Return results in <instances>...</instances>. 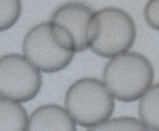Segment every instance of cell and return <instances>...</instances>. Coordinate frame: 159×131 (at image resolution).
Segmentation results:
<instances>
[{"label": "cell", "mask_w": 159, "mask_h": 131, "mask_svg": "<svg viewBox=\"0 0 159 131\" xmlns=\"http://www.w3.org/2000/svg\"><path fill=\"white\" fill-rule=\"evenodd\" d=\"M28 115L25 107L11 99L0 98V131H27Z\"/></svg>", "instance_id": "ba28073f"}, {"label": "cell", "mask_w": 159, "mask_h": 131, "mask_svg": "<svg viewBox=\"0 0 159 131\" xmlns=\"http://www.w3.org/2000/svg\"><path fill=\"white\" fill-rule=\"evenodd\" d=\"M136 36V23L130 14L121 8L105 7L95 11L89 49L99 57L113 58L130 52Z\"/></svg>", "instance_id": "7a4b0ae2"}, {"label": "cell", "mask_w": 159, "mask_h": 131, "mask_svg": "<svg viewBox=\"0 0 159 131\" xmlns=\"http://www.w3.org/2000/svg\"><path fill=\"white\" fill-rule=\"evenodd\" d=\"M139 100L140 121L149 131H159V82L153 84Z\"/></svg>", "instance_id": "9c48e42d"}, {"label": "cell", "mask_w": 159, "mask_h": 131, "mask_svg": "<svg viewBox=\"0 0 159 131\" xmlns=\"http://www.w3.org/2000/svg\"><path fill=\"white\" fill-rule=\"evenodd\" d=\"M144 19L146 25L159 31V0H148L144 7Z\"/></svg>", "instance_id": "7c38bea8"}, {"label": "cell", "mask_w": 159, "mask_h": 131, "mask_svg": "<svg viewBox=\"0 0 159 131\" xmlns=\"http://www.w3.org/2000/svg\"><path fill=\"white\" fill-rule=\"evenodd\" d=\"M23 55L40 72L57 73L63 71L76 55V53L63 49L55 40L52 25L43 22L28 30L22 43Z\"/></svg>", "instance_id": "5b68a950"}, {"label": "cell", "mask_w": 159, "mask_h": 131, "mask_svg": "<svg viewBox=\"0 0 159 131\" xmlns=\"http://www.w3.org/2000/svg\"><path fill=\"white\" fill-rule=\"evenodd\" d=\"M153 81L154 67L150 59L137 52L109 58L103 68V82L114 99L123 103L139 100Z\"/></svg>", "instance_id": "6da1fadb"}, {"label": "cell", "mask_w": 159, "mask_h": 131, "mask_svg": "<svg viewBox=\"0 0 159 131\" xmlns=\"http://www.w3.org/2000/svg\"><path fill=\"white\" fill-rule=\"evenodd\" d=\"M43 86L39 69L22 54L0 58V98L26 103L37 96Z\"/></svg>", "instance_id": "277c9868"}, {"label": "cell", "mask_w": 159, "mask_h": 131, "mask_svg": "<svg viewBox=\"0 0 159 131\" xmlns=\"http://www.w3.org/2000/svg\"><path fill=\"white\" fill-rule=\"evenodd\" d=\"M27 131H77V124L64 107L44 104L28 117Z\"/></svg>", "instance_id": "52a82bcc"}, {"label": "cell", "mask_w": 159, "mask_h": 131, "mask_svg": "<svg viewBox=\"0 0 159 131\" xmlns=\"http://www.w3.org/2000/svg\"><path fill=\"white\" fill-rule=\"evenodd\" d=\"M87 131H149V129L135 117H116L89 127Z\"/></svg>", "instance_id": "30bf717a"}, {"label": "cell", "mask_w": 159, "mask_h": 131, "mask_svg": "<svg viewBox=\"0 0 159 131\" xmlns=\"http://www.w3.org/2000/svg\"><path fill=\"white\" fill-rule=\"evenodd\" d=\"M64 107L77 125L93 127L112 117L116 99L103 80L84 77L68 87Z\"/></svg>", "instance_id": "3957f363"}, {"label": "cell", "mask_w": 159, "mask_h": 131, "mask_svg": "<svg viewBox=\"0 0 159 131\" xmlns=\"http://www.w3.org/2000/svg\"><path fill=\"white\" fill-rule=\"evenodd\" d=\"M22 14V0H0V32L12 28Z\"/></svg>", "instance_id": "8fae6325"}, {"label": "cell", "mask_w": 159, "mask_h": 131, "mask_svg": "<svg viewBox=\"0 0 159 131\" xmlns=\"http://www.w3.org/2000/svg\"><path fill=\"white\" fill-rule=\"evenodd\" d=\"M94 14V9L82 2H68L55 9L50 21L61 25L71 34L76 52L80 53L90 48Z\"/></svg>", "instance_id": "8992f818"}]
</instances>
